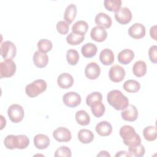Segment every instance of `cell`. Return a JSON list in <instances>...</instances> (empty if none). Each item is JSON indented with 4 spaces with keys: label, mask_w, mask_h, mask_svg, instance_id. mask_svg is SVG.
<instances>
[{
    "label": "cell",
    "mask_w": 157,
    "mask_h": 157,
    "mask_svg": "<svg viewBox=\"0 0 157 157\" xmlns=\"http://www.w3.org/2000/svg\"><path fill=\"white\" fill-rule=\"evenodd\" d=\"M88 29V23L83 20L77 21L72 26V31L74 33L85 35Z\"/></svg>",
    "instance_id": "obj_27"
},
{
    "label": "cell",
    "mask_w": 157,
    "mask_h": 157,
    "mask_svg": "<svg viewBox=\"0 0 157 157\" xmlns=\"http://www.w3.org/2000/svg\"><path fill=\"white\" fill-rule=\"evenodd\" d=\"M56 29L61 34H66L69 29V24L64 21H59L56 23Z\"/></svg>",
    "instance_id": "obj_39"
},
{
    "label": "cell",
    "mask_w": 157,
    "mask_h": 157,
    "mask_svg": "<svg viewBox=\"0 0 157 157\" xmlns=\"http://www.w3.org/2000/svg\"><path fill=\"white\" fill-rule=\"evenodd\" d=\"M7 114L10 120L13 123H17L23 119L25 113L22 106L17 104H13L9 107Z\"/></svg>",
    "instance_id": "obj_5"
},
{
    "label": "cell",
    "mask_w": 157,
    "mask_h": 157,
    "mask_svg": "<svg viewBox=\"0 0 157 157\" xmlns=\"http://www.w3.org/2000/svg\"><path fill=\"white\" fill-rule=\"evenodd\" d=\"M78 139L83 144H90L94 139V134L91 131L82 129H80L77 134Z\"/></svg>",
    "instance_id": "obj_23"
},
{
    "label": "cell",
    "mask_w": 157,
    "mask_h": 157,
    "mask_svg": "<svg viewBox=\"0 0 157 157\" xmlns=\"http://www.w3.org/2000/svg\"><path fill=\"white\" fill-rule=\"evenodd\" d=\"M150 34L151 38L155 40H156V25H154L150 28Z\"/></svg>",
    "instance_id": "obj_41"
},
{
    "label": "cell",
    "mask_w": 157,
    "mask_h": 157,
    "mask_svg": "<svg viewBox=\"0 0 157 157\" xmlns=\"http://www.w3.org/2000/svg\"><path fill=\"white\" fill-rule=\"evenodd\" d=\"M144 137L148 141H153L156 139V127L148 126L143 130Z\"/></svg>",
    "instance_id": "obj_32"
},
{
    "label": "cell",
    "mask_w": 157,
    "mask_h": 157,
    "mask_svg": "<svg viewBox=\"0 0 157 157\" xmlns=\"http://www.w3.org/2000/svg\"><path fill=\"white\" fill-rule=\"evenodd\" d=\"M98 48L95 44L93 43H86L82 47L81 52L85 58H92L96 54Z\"/></svg>",
    "instance_id": "obj_24"
},
{
    "label": "cell",
    "mask_w": 157,
    "mask_h": 157,
    "mask_svg": "<svg viewBox=\"0 0 157 157\" xmlns=\"http://www.w3.org/2000/svg\"><path fill=\"white\" fill-rule=\"evenodd\" d=\"M134 57V52L130 49L127 48L120 51L117 56V58L119 63L124 65L129 64L133 59Z\"/></svg>",
    "instance_id": "obj_21"
},
{
    "label": "cell",
    "mask_w": 157,
    "mask_h": 157,
    "mask_svg": "<svg viewBox=\"0 0 157 157\" xmlns=\"http://www.w3.org/2000/svg\"><path fill=\"white\" fill-rule=\"evenodd\" d=\"M29 140L25 135H8L4 139V144L6 148L25 149L29 145Z\"/></svg>",
    "instance_id": "obj_3"
},
{
    "label": "cell",
    "mask_w": 157,
    "mask_h": 157,
    "mask_svg": "<svg viewBox=\"0 0 157 157\" xmlns=\"http://www.w3.org/2000/svg\"><path fill=\"white\" fill-rule=\"evenodd\" d=\"M55 157H59V156H67L71 157V149L66 147V146H61L56 149L55 153Z\"/></svg>",
    "instance_id": "obj_38"
},
{
    "label": "cell",
    "mask_w": 157,
    "mask_h": 157,
    "mask_svg": "<svg viewBox=\"0 0 157 157\" xmlns=\"http://www.w3.org/2000/svg\"><path fill=\"white\" fill-rule=\"evenodd\" d=\"M115 18L119 23L126 25L129 23L132 19L131 12L128 7H120L115 12Z\"/></svg>",
    "instance_id": "obj_9"
},
{
    "label": "cell",
    "mask_w": 157,
    "mask_h": 157,
    "mask_svg": "<svg viewBox=\"0 0 157 157\" xmlns=\"http://www.w3.org/2000/svg\"><path fill=\"white\" fill-rule=\"evenodd\" d=\"M66 59L70 65H76L79 60V54L78 52L74 49L68 50L66 53Z\"/></svg>",
    "instance_id": "obj_33"
},
{
    "label": "cell",
    "mask_w": 157,
    "mask_h": 157,
    "mask_svg": "<svg viewBox=\"0 0 157 157\" xmlns=\"http://www.w3.org/2000/svg\"><path fill=\"white\" fill-rule=\"evenodd\" d=\"M115 156L116 157H117V156H131V155H129V153H127L124 151H118L115 155Z\"/></svg>",
    "instance_id": "obj_42"
},
{
    "label": "cell",
    "mask_w": 157,
    "mask_h": 157,
    "mask_svg": "<svg viewBox=\"0 0 157 157\" xmlns=\"http://www.w3.org/2000/svg\"><path fill=\"white\" fill-rule=\"evenodd\" d=\"M104 5L105 8L111 12L117 11L121 7V0H105L104 1Z\"/></svg>",
    "instance_id": "obj_34"
},
{
    "label": "cell",
    "mask_w": 157,
    "mask_h": 157,
    "mask_svg": "<svg viewBox=\"0 0 157 157\" xmlns=\"http://www.w3.org/2000/svg\"><path fill=\"white\" fill-rule=\"evenodd\" d=\"M85 39V35L75 34L74 33H69L66 37L67 42L71 45H77L81 44Z\"/></svg>",
    "instance_id": "obj_31"
},
{
    "label": "cell",
    "mask_w": 157,
    "mask_h": 157,
    "mask_svg": "<svg viewBox=\"0 0 157 157\" xmlns=\"http://www.w3.org/2000/svg\"><path fill=\"white\" fill-rule=\"evenodd\" d=\"M33 63L34 65L39 68H43L45 67L48 62V55L45 53L38 51L35 52L33 56Z\"/></svg>",
    "instance_id": "obj_18"
},
{
    "label": "cell",
    "mask_w": 157,
    "mask_h": 157,
    "mask_svg": "<svg viewBox=\"0 0 157 157\" xmlns=\"http://www.w3.org/2000/svg\"><path fill=\"white\" fill-rule=\"evenodd\" d=\"M97 156H109L110 157V154L107 151H101L99 154L97 155Z\"/></svg>",
    "instance_id": "obj_43"
},
{
    "label": "cell",
    "mask_w": 157,
    "mask_h": 157,
    "mask_svg": "<svg viewBox=\"0 0 157 157\" xmlns=\"http://www.w3.org/2000/svg\"><path fill=\"white\" fill-rule=\"evenodd\" d=\"M90 107L93 115L98 118L102 117L105 110V105L101 101H98L92 103Z\"/></svg>",
    "instance_id": "obj_28"
},
{
    "label": "cell",
    "mask_w": 157,
    "mask_h": 157,
    "mask_svg": "<svg viewBox=\"0 0 157 157\" xmlns=\"http://www.w3.org/2000/svg\"><path fill=\"white\" fill-rule=\"evenodd\" d=\"M77 14V7L74 4H71L65 9L64 13V19L65 21L71 24L75 19Z\"/></svg>",
    "instance_id": "obj_26"
},
{
    "label": "cell",
    "mask_w": 157,
    "mask_h": 157,
    "mask_svg": "<svg viewBox=\"0 0 157 157\" xmlns=\"http://www.w3.org/2000/svg\"><path fill=\"white\" fill-rule=\"evenodd\" d=\"M75 120L78 124L82 126H86L90 124V117L85 110H80L76 112Z\"/></svg>",
    "instance_id": "obj_29"
},
{
    "label": "cell",
    "mask_w": 157,
    "mask_h": 157,
    "mask_svg": "<svg viewBox=\"0 0 157 157\" xmlns=\"http://www.w3.org/2000/svg\"><path fill=\"white\" fill-rule=\"evenodd\" d=\"M145 27L140 23H135L128 29V34L132 38L139 39L145 36Z\"/></svg>",
    "instance_id": "obj_12"
},
{
    "label": "cell",
    "mask_w": 157,
    "mask_h": 157,
    "mask_svg": "<svg viewBox=\"0 0 157 157\" xmlns=\"http://www.w3.org/2000/svg\"><path fill=\"white\" fill-rule=\"evenodd\" d=\"M53 136L59 142H67L72 138L71 131L64 127H59L56 129L53 132Z\"/></svg>",
    "instance_id": "obj_11"
},
{
    "label": "cell",
    "mask_w": 157,
    "mask_h": 157,
    "mask_svg": "<svg viewBox=\"0 0 157 157\" xmlns=\"http://www.w3.org/2000/svg\"><path fill=\"white\" fill-rule=\"evenodd\" d=\"M95 129L96 132L101 136H109L112 131V126L110 123L106 121H102L98 123Z\"/></svg>",
    "instance_id": "obj_19"
},
{
    "label": "cell",
    "mask_w": 157,
    "mask_h": 157,
    "mask_svg": "<svg viewBox=\"0 0 157 157\" xmlns=\"http://www.w3.org/2000/svg\"><path fill=\"white\" fill-rule=\"evenodd\" d=\"M37 48L39 52L42 53H47L52 48V43L50 40L46 39H42L38 41Z\"/></svg>",
    "instance_id": "obj_35"
},
{
    "label": "cell",
    "mask_w": 157,
    "mask_h": 157,
    "mask_svg": "<svg viewBox=\"0 0 157 157\" xmlns=\"http://www.w3.org/2000/svg\"><path fill=\"white\" fill-rule=\"evenodd\" d=\"M47 87V84L44 80L37 79L26 86L25 93L28 96L34 98L45 91Z\"/></svg>",
    "instance_id": "obj_4"
},
{
    "label": "cell",
    "mask_w": 157,
    "mask_h": 157,
    "mask_svg": "<svg viewBox=\"0 0 157 157\" xmlns=\"http://www.w3.org/2000/svg\"><path fill=\"white\" fill-rule=\"evenodd\" d=\"M63 101L65 105L69 107H75L81 103V97L76 92H68L64 94Z\"/></svg>",
    "instance_id": "obj_10"
},
{
    "label": "cell",
    "mask_w": 157,
    "mask_h": 157,
    "mask_svg": "<svg viewBox=\"0 0 157 157\" xmlns=\"http://www.w3.org/2000/svg\"><path fill=\"white\" fill-rule=\"evenodd\" d=\"M126 75L124 68L120 65H114L112 66L109 71V77L111 81L118 83L122 81Z\"/></svg>",
    "instance_id": "obj_8"
},
{
    "label": "cell",
    "mask_w": 157,
    "mask_h": 157,
    "mask_svg": "<svg viewBox=\"0 0 157 157\" xmlns=\"http://www.w3.org/2000/svg\"><path fill=\"white\" fill-rule=\"evenodd\" d=\"M122 118L125 121H134L138 117V110L132 104L128 105L121 113Z\"/></svg>",
    "instance_id": "obj_14"
},
{
    "label": "cell",
    "mask_w": 157,
    "mask_h": 157,
    "mask_svg": "<svg viewBox=\"0 0 157 157\" xmlns=\"http://www.w3.org/2000/svg\"><path fill=\"white\" fill-rule=\"evenodd\" d=\"M34 145L37 149H45L50 145V139L45 134H38L34 137Z\"/></svg>",
    "instance_id": "obj_20"
},
{
    "label": "cell",
    "mask_w": 157,
    "mask_h": 157,
    "mask_svg": "<svg viewBox=\"0 0 157 157\" xmlns=\"http://www.w3.org/2000/svg\"><path fill=\"white\" fill-rule=\"evenodd\" d=\"M101 74L100 66L94 62L88 63L85 69V74L86 77L90 80L97 78Z\"/></svg>",
    "instance_id": "obj_13"
},
{
    "label": "cell",
    "mask_w": 157,
    "mask_h": 157,
    "mask_svg": "<svg viewBox=\"0 0 157 157\" xmlns=\"http://www.w3.org/2000/svg\"><path fill=\"white\" fill-rule=\"evenodd\" d=\"M120 136L123 139L124 144L129 147L140 144L141 139L136 132L134 128L129 125H124L120 129Z\"/></svg>",
    "instance_id": "obj_2"
},
{
    "label": "cell",
    "mask_w": 157,
    "mask_h": 157,
    "mask_svg": "<svg viewBox=\"0 0 157 157\" xmlns=\"http://www.w3.org/2000/svg\"><path fill=\"white\" fill-rule=\"evenodd\" d=\"M128 151L131 156H134L136 157H141L145 155V150L142 145L139 144L135 146L129 147Z\"/></svg>",
    "instance_id": "obj_36"
},
{
    "label": "cell",
    "mask_w": 157,
    "mask_h": 157,
    "mask_svg": "<svg viewBox=\"0 0 157 157\" xmlns=\"http://www.w3.org/2000/svg\"><path fill=\"white\" fill-rule=\"evenodd\" d=\"M132 72L134 75L137 77L145 75L147 72V65L145 62L142 60L136 61L133 65Z\"/></svg>",
    "instance_id": "obj_25"
},
{
    "label": "cell",
    "mask_w": 157,
    "mask_h": 157,
    "mask_svg": "<svg viewBox=\"0 0 157 157\" xmlns=\"http://www.w3.org/2000/svg\"><path fill=\"white\" fill-rule=\"evenodd\" d=\"M148 56L151 62L154 64L157 61V47L156 45H153L150 47L148 50Z\"/></svg>",
    "instance_id": "obj_40"
},
{
    "label": "cell",
    "mask_w": 157,
    "mask_h": 157,
    "mask_svg": "<svg viewBox=\"0 0 157 157\" xmlns=\"http://www.w3.org/2000/svg\"><path fill=\"white\" fill-rule=\"evenodd\" d=\"M114 59V54L109 48L103 49L99 54V59L104 65H111L113 63Z\"/></svg>",
    "instance_id": "obj_22"
},
{
    "label": "cell",
    "mask_w": 157,
    "mask_h": 157,
    "mask_svg": "<svg viewBox=\"0 0 157 157\" xmlns=\"http://www.w3.org/2000/svg\"><path fill=\"white\" fill-rule=\"evenodd\" d=\"M94 21L98 26H100L104 29L110 28L112 23L110 17L103 12H100L96 15Z\"/></svg>",
    "instance_id": "obj_16"
},
{
    "label": "cell",
    "mask_w": 157,
    "mask_h": 157,
    "mask_svg": "<svg viewBox=\"0 0 157 157\" xmlns=\"http://www.w3.org/2000/svg\"><path fill=\"white\" fill-rule=\"evenodd\" d=\"M102 100V94L99 92H93L88 94L86 98V105L90 106L91 104L96 101H101Z\"/></svg>",
    "instance_id": "obj_37"
},
{
    "label": "cell",
    "mask_w": 157,
    "mask_h": 157,
    "mask_svg": "<svg viewBox=\"0 0 157 157\" xmlns=\"http://www.w3.org/2000/svg\"><path fill=\"white\" fill-rule=\"evenodd\" d=\"M90 36L94 41L101 42L106 39L107 33L104 28L97 26L93 28L91 30Z\"/></svg>",
    "instance_id": "obj_17"
},
{
    "label": "cell",
    "mask_w": 157,
    "mask_h": 157,
    "mask_svg": "<svg viewBox=\"0 0 157 157\" xmlns=\"http://www.w3.org/2000/svg\"><path fill=\"white\" fill-rule=\"evenodd\" d=\"M0 117H1V129H2L3 128L6 126V120L2 115H1Z\"/></svg>",
    "instance_id": "obj_44"
},
{
    "label": "cell",
    "mask_w": 157,
    "mask_h": 157,
    "mask_svg": "<svg viewBox=\"0 0 157 157\" xmlns=\"http://www.w3.org/2000/svg\"><path fill=\"white\" fill-rule=\"evenodd\" d=\"M0 53L4 59H12L16 56V46L11 41H5L1 45Z\"/></svg>",
    "instance_id": "obj_7"
},
{
    "label": "cell",
    "mask_w": 157,
    "mask_h": 157,
    "mask_svg": "<svg viewBox=\"0 0 157 157\" xmlns=\"http://www.w3.org/2000/svg\"><path fill=\"white\" fill-rule=\"evenodd\" d=\"M57 83L60 88L63 89H67L72 86L74 83V78L69 73H62L58 77Z\"/></svg>",
    "instance_id": "obj_15"
},
{
    "label": "cell",
    "mask_w": 157,
    "mask_h": 157,
    "mask_svg": "<svg viewBox=\"0 0 157 157\" xmlns=\"http://www.w3.org/2000/svg\"><path fill=\"white\" fill-rule=\"evenodd\" d=\"M16 64L12 59H4L0 63V77H10L16 72Z\"/></svg>",
    "instance_id": "obj_6"
},
{
    "label": "cell",
    "mask_w": 157,
    "mask_h": 157,
    "mask_svg": "<svg viewBox=\"0 0 157 157\" xmlns=\"http://www.w3.org/2000/svg\"><path fill=\"white\" fill-rule=\"evenodd\" d=\"M124 90L128 93H136L140 88V84L135 80H128L123 84Z\"/></svg>",
    "instance_id": "obj_30"
},
{
    "label": "cell",
    "mask_w": 157,
    "mask_h": 157,
    "mask_svg": "<svg viewBox=\"0 0 157 157\" xmlns=\"http://www.w3.org/2000/svg\"><path fill=\"white\" fill-rule=\"evenodd\" d=\"M108 103L117 110H124L129 105V100L121 91L118 90L110 91L107 95Z\"/></svg>",
    "instance_id": "obj_1"
}]
</instances>
